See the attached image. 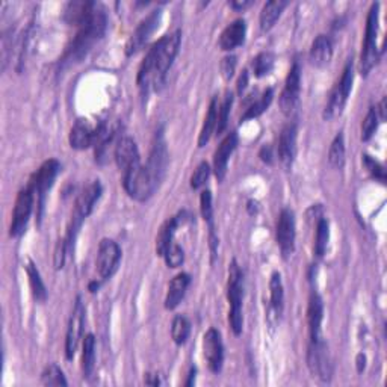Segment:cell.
I'll list each match as a JSON object with an SVG mask.
<instances>
[{"label": "cell", "instance_id": "cell-1", "mask_svg": "<svg viewBox=\"0 0 387 387\" xmlns=\"http://www.w3.org/2000/svg\"><path fill=\"white\" fill-rule=\"evenodd\" d=\"M66 18L70 25L78 28V34L71 41V44L64 53L61 64H73L82 61L95 46V42L102 40L107 18L105 9L94 2H73L66 9Z\"/></svg>", "mask_w": 387, "mask_h": 387}, {"label": "cell", "instance_id": "cell-2", "mask_svg": "<svg viewBox=\"0 0 387 387\" xmlns=\"http://www.w3.org/2000/svg\"><path fill=\"white\" fill-rule=\"evenodd\" d=\"M181 42V32L174 30L173 34L165 35L147 52L144 61L138 70L136 83L143 94L152 90L159 91L165 85L167 73L177 56Z\"/></svg>", "mask_w": 387, "mask_h": 387}, {"label": "cell", "instance_id": "cell-3", "mask_svg": "<svg viewBox=\"0 0 387 387\" xmlns=\"http://www.w3.org/2000/svg\"><path fill=\"white\" fill-rule=\"evenodd\" d=\"M242 298H244V275L241 268L234 259L229 265L227 280V299H229V324L236 336H239L244 327L242 316Z\"/></svg>", "mask_w": 387, "mask_h": 387}, {"label": "cell", "instance_id": "cell-4", "mask_svg": "<svg viewBox=\"0 0 387 387\" xmlns=\"http://www.w3.org/2000/svg\"><path fill=\"white\" fill-rule=\"evenodd\" d=\"M379 20H380V4H372L367 18V30H364V41L362 46L360 66H359V71L364 78L368 76V74L372 71V69L375 67V64L379 62V47H377Z\"/></svg>", "mask_w": 387, "mask_h": 387}, {"label": "cell", "instance_id": "cell-5", "mask_svg": "<svg viewBox=\"0 0 387 387\" xmlns=\"http://www.w3.org/2000/svg\"><path fill=\"white\" fill-rule=\"evenodd\" d=\"M352 82H354V66H352V59H350L347 62L345 69H343L340 79L338 81V83L333 87L330 93L324 114H322L326 121H333L342 115L343 109H345L347 106L350 93L352 90Z\"/></svg>", "mask_w": 387, "mask_h": 387}, {"label": "cell", "instance_id": "cell-6", "mask_svg": "<svg viewBox=\"0 0 387 387\" xmlns=\"http://www.w3.org/2000/svg\"><path fill=\"white\" fill-rule=\"evenodd\" d=\"M307 367L311 377L321 383H330L333 379V363L327 343L324 339L314 340L309 343L307 350Z\"/></svg>", "mask_w": 387, "mask_h": 387}, {"label": "cell", "instance_id": "cell-7", "mask_svg": "<svg viewBox=\"0 0 387 387\" xmlns=\"http://www.w3.org/2000/svg\"><path fill=\"white\" fill-rule=\"evenodd\" d=\"M59 171H61V164L58 162V160L49 159L37 169V173L30 179L29 188L34 191V194H37V197H38V203H37V206L40 209L37 213L38 220H41V217H42L46 196L50 191V188L53 186V184H55V179L59 174Z\"/></svg>", "mask_w": 387, "mask_h": 387}, {"label": "cell", "instance_id": "cell-8", "mask_svg": "<svg viewBox=\"0 0 387 387\" xmlns=\"http://www.w3.org/2000/svg\"><path fill=\"white\" fill-rule=\"evenodd\" d=\"M167 167H168V148H167V141L164 138L162 131L156 132L155 136V143L152 145V152H150L145 171L148 173L150 179H152L156 188L162 184V180L167 173Z\"/></svg>", "mask_w": 387, "mask_h": 387}, {"label": "cell", "instance_id": "cell-9", "mask_svg": "<svg viewBox=\"0 0 387 387\" xmlns=\"http://www.w3.org/2000/svg\"><path fill=\"white\" fill-rule=\"evenodd\" d=\"M32 209H34V191L28 186L17 194L13 210V221H11L9 227V234L13 238H18V236L26 232Z\"/></svg>", "mask_w": 387, "mask_h": 387}, {"label": "cell", "instance_id": "cell-10", "mask_svg": "<svg viewBox=\"0 0 387 387\" xmlns=\"http://www.w3.org/2000/svg\"><path fill=\"white\" fill-rule=\"evenodd\" d=\"M275 238H277V245L278 249H280L283 259L287 261L295 251V238H297L295 215L287 208L282 209L280 215H278Z\"/></svg>", "mask_w": 387, "mask_h": 387}, {"label": "cell", "instance_id": "cell-11", "mask_svg": "<svg viewBox=\"0 0 387 387\" xmlns=\"http://www.w3.org/2000/svg\"><path fill=\"white\" fill-rule=\"evenodd\" d=\"M121 261V250L118 244L112 239H102L99 245V253H97L95 268L99 274V280L106 282L117 273L118 265Z\"/></svg>", "mask_w": 387, "mask_h": 387}, {"label": "cell", "instance_id": "cell-12", "mask_svg": "<svg viewBox=\"0 0 387 387\" xmlns=\"http://www.w3.org/2000/svg\"><path fill=\"white\" fill-rule=\"evenodd\" d=\"M160 18H162V11L155 9L150 13L141 23L138 25L131 38L127 40L126 44V55L127 56H133L139 50H143L144 46L148 42V40L152 38L155 34V30L159 28Z\"/></svg>", "mask_w": 387, "mask_h": 387}, {"label": "cell", "instance_id": "cell-13", "mask_svg": "<svg viewBox=\"0 0 387 387\" xmlns=\"http://www.w3.org/2000/svg\"><path fill=\"white\" fill-rule=\"evenodd\" d=\"M83 322H85V307H83L81 295H78L76 301H74V307L69 321V328H67V336H66V357L69 360L74 357V354H76V350L79 347V342L82 339V333H83Z\"/></svg>", "mask_w": 387, "mask_h": 387}, {"label": "cell", "instance_id": "cell-14", "mask_svg": "<svg viewBox=\"0 0 387 387\" xmlns=\"http://www.w3.org/2000/svg\"><path fill=\"white\" fill-rule=\"evenodd\" d=\"M299 93H301V69L299 64L294 62L290 67L287 78L285 82V88L280 94V109L285 115H290L299 103Z\"/></svg>", "mask_w": 387, "mask_h": 387}, {"label": "cell", "instance_id": "cell-15", "mask_svg": "<svg viewBox=\"0 0 387 387\" xmlns=\"http://www.w3.org/2000/svg\"><path fill=\"white\" fill-rule=\"evenodd\" d=\"M203 352L208 367L213 374H218L222 369L224 363V343L221 333L217 328H209L203 338Z\"/></svg>", "mask_w": 387, "mask_h": 387}, {"label": "cell", "instance_id": "cell-16", "mask_svg": "<svg viewBox=\"0 0 387 387\" xmlns=\"http://www.w3.org/2000/svg\"><path fill=\"white\" fill-rule=\"evenodd\" d=\"M102 131V124L93 126L88 120H78L73 124L69 141L71 148L74 150H87L90 147H95L99 141Z\"/></svg>", "mask_w": 387, "mask_h": 387}, {"label": "cell", "instance_id": "cell-17", "mask_svg": "<svg viewBox=\"0 0 387 387\" xmlns=\"http://www.w3.org/2000/svg\"><path fill=\"white\" fill-rule=\"evenodd\" d=\"M297 136H298V127L297 123H287L280 132V138H278V147L277 155L280 159L282 165L289 169L292 167L295 155H297Z\"/></svg>", "mask_w": 387, "mask_h": 387}, {"label": "cell", "instance_id": "cell-18", "mask_svg": "<svg viewBox=\"0 0 387 387\" xmlns=\"http://www.w3.org/2000/svg\"><path fill=\"white\" fill-rule=\"evenodd\" d=\"M114 157L121 173H126V171L141 165V156H139L138 145L131 136H123L120 141L117 143L114 150Z\"/></svg>", "mask_w": 387, "mask_h": 387}, {"label": "cell", "instance_id": "cell-19", "mask_svg": "<svg viewBox=\"0 0 387 387\" xmlns=\"http://www.w3.org/2000/svg\"><path fill=\"white\" fill-rule=\"evenodd\" d=\"M238 147V133L230 132L227 136H225L218 148L215 150L213 155V173L217 176L218 181H222L225 174H227V168H229V160L233 152Z\"/></svg>", "mask_w": 387, "mask_h": 387}, {"label": "cell", "instance_id": "cell-20", "mask_svg": "<svg viewBox=\"0 0 387 387\" xmlns=\"http://www.w3.org/2000/svg\"><path fill=\"white\" fill-rule=\"evenodd\" d=\"M102 192H103V188L100 181L99 180L91 181V184L88 186H85L78 196L73 213L78 215V217L82 218L83 221L87 220L91 215V212L94 210L95 203L102 197Z\"/></svg>", "mask_w": 387, "mask_h": 387}, {"label": "cell", "instance_id": "cell-21", "mask_svg": "<svg viewBox=\"0 0 387 387\" xmlns=\"http://www.w3.org/2000/svg\"><path fill=\"white\" fill-rule=\"evenodd\" d=\"M246 35V23L245 20L238 18L232 21V23L221 32L220 37V49L224 52H232L244 44Z\"/></svg>", "mask_w": 387, "mask_h": 387}, {"label": "cell", "instance_id": "cell-22", "mask_svg": "<svg viewBox=\"0 0 387 387\" xmlns=\"http://www.w3.org/2000/svg\"><path fill=\"white\" fill-rule=\"evenodd\" d=\"M322 319H324V303L316 292H311L307 307V322L311 342L322 339Z\"/></svg>", "mask_w": 387, "mask_h": 387}, {"label": "cell", "instance_id": "cell-23", "mask_svg": "<svg viewBox=\"0 0 387 387\" xmlns=\"http://www.w3.org/2000/svg\"><path fill=\"white\" fill-rule=\"evenodd\" d=\"M285 306V289L280 273H273L270 280V324L274 326L283 314Z\"/></svg>", "mask_w": 387, "mask_h": 387}, {"label": "cell", "instance_id": "cell-24", "mask_svg": "<svg viewBox=\"0 0 387 387\" xmlns=\"http://www.w3.org/2000/svg\"><path fill=\"white\" fill-rule=\"evenodd\" d=\"M189 285H191V275L186 273H180L173 278V280H171L167 297H165L167 310H174L181 303V299H184L186 295Z\"/></svg>", "mask_w": 387, "mask_h": 387}, {"label": "cell", "instance_id": "cell-25", "mask_svg": "<svg viewBox=\"0 0 387 387\" xmlns=\"http://www.w3.org/2000/svg\"><path fill=\"white\" fill-rule=\"evenodd\" d=\"M333 58V44L327 35H318L315 41L311 42L309 52V59L311 66L318 69L326 67Z\"/></svg>", "mask_w": 387, "mask_h": 387}, {"label": "cell", "instance_id": "cell-26", "mask_svg": "<svg viewBox=\"0 0 387 387\" xmlns=\"http://www.w3.org/2000/svg\"><path fill=\"white\" fill-rule=\"evenodd\" d=\"M218 111H220V103H218V97H213L209 105V109L206 114V118H204L203 127L198 135V147H204L209 141L212 135L217 132V123H218Z\"/></svg>", "mask_w": 387, "mask_h": 387}, {"label": "cell", "instance_id": "cell-27", "mask_svg": "<svg viewBox=\"0 0 387 387\" xmlns=\"http://www.w3.org/2000/svg\"><path fill=\"white\" fill-rule=\"evenodd\" d=\"M286 6H287V2H285V0H271V2H266L263 5L262 13H261V18H259L262 32L271 30L275 26L277 20L280 18L283 9Z\"/></svg>", "mask_w": 387, "mask_h": 387}, {"label": "cell", "instance_id": "cell-28", "mask_svg": "<svg viewBox=\"0 0 387 387\" xmlns=\"http://www.w3.org/2000/svg\"><path fill=\"white\" fill-rule=\"evenodd\" d=\"M95 371V338L87 335L82 343V372L85 380H91Z\"/></svg>", "mask_w": 387, "mask_h": 387}, {"label": "cell", "instance_id": "cell-29", "mask_svg": "<svg viewBox=\"0 0 387 387\" xmlns=\"http://www.w3.org/2000/svg\"><path fill=\"white\" fill-rule=\"evenodd\" d=\"M26 273H28V277H29V285H30L32 295H34L35 301H38V303H46L47 289H46L44 282H42L37 265L32 261H29L28 265H26Z\"/></svg>", "mask_w": 387, "mask_h": 387}, {"label": "cell", "instance_id": "cell-30", "mask_svg": "<svg viewBox=\"0 0 387 387\" xmlns=\"http://www.w3.org/2000/svg\"><path fill=\"white\" fill-rule=\"evenodd\" d=\"M274 99V90L273 88H268L259 99H257L254 103H251L249 106V109L245 111V114L241 117V123H245L249 120H253V118H257L261 117L268 107H270L271 102Z\"/></svg>", "mask_w": 387, "mask_h": 387}, {"label": "cell", "instance_id": "cell-31", "mask_svg": "<svg viewBox=\"0 0 387 387\" xmlns=\"http://www.w3.org/2000/svg\"><path fill=\"white\" fill-rule=\"evenodd\" d=\"M328 164L331 168L342 169L345 165V139H343V133L339 132L328 150Z\"/></svg>", "mask_w": 387, "mask_h": 387}, {"label": "cell", "instance_id": "cell-32", "mask_svg": "<svg viewBox=\"0 0 387 387\" xmlns=\"http://www.w3.org/2000/svg\"><path fill=\"white\" fill-rule=\"evenodd\" d=\"M191 335V322L186 316L177 315L171 324V338L176 345H185Z\"/></svg>", "mask_w": 387, "mask_h": 387}, {"label": "cell", "instance_id": "cell-33", "mask_svg": "<svg viewBox=\"0 0 387 387\" xmlns=\"http://www.w3.org/2000/svg\"><path fill=\"white\" fill-rule=\"evenodd\" d=\"M328 239H330V224L327 218L321 217L316 222V236H315V246H314L315 254L316 257H319V259L327 251Z\"/></svg>", "mask_w": 387, "mask_h": 387}, {"label": "cell", "instance_id": "cell-34", "mask_svg": "<svg viewBox=\"0 0 387 387\" xmlns=\"http://www.w3.org/2000/svg\"><path fill=\"white\" fill-rule=\"evenodd\" d=\"M253 73L256 78H263L270 74L274 69V56L270 52H262L253 59Z\"/></svg>", "mask_w": 387, "mask_h": 387}, {"label": "cell", "instance_id": "cell-35", "mask_svg": "<svg viewBox=\"0 0 387 387\" xmlns=\"http://www.w3.org/2000/svg\"><path fill=\"white\" fill-rule=\"evenodd\" d=\"M41 384L44 386H67L69 381L66 380V375H64L62 369L58 364L52 363L44 369L41 375Z\"/></svg>", "mask_w": 387, "mask_h": 387}, {"label": "cell", "instance_id": "cell-36", "mask_svg": "<svg viewBox=\"0 0 387 387\" xmlns=\"http://www.w3.org/2000/svg\"><path fill=\"white\" fill-rule=\"evenodd\" d=\"M379 123H380V120H379L377 111H375L374 106H371L367 117H364L363 124H362V141H364V143L369 141V139L375 135V132H377Z\"/></svg>", "mask_w": 387, "mask_h": 387}, {"label": "cell", "instance_id": "cell-37", "mask_svg": "<svg viewBox=\"0 0 387 387\" xmlns=\"http://www.w3.org/2000/svg\"><path fill=\"white\" fill-rule=\"evenodd\" d=\"M232 105H233V94H232V93H227V94H225V99H224V102L221 103L220 111H218L217 132H215L217 135H221V133L225 131V127H227Z\"/></svg>", "mask_w": 387, "mask_h": 387}, {"label": "cell", "instance_id": "cell-38", "mask_svg": "<svg viewBox=\"0 0 387 387\" xmlns=\"http://www.w3.org/2000/svg\"><path fill=\"white\" fill-rule=\"evenodd\" d=\"M165 263L168 265V268H179L181 266V263L185 262V253L184 249L174 241L168 246V250L165 251V254L162 256Z\"/></svg>", "mask_w": 387, "mask_h": 387}, {"label": "cell", "instance_id": "cell-39", "mask_svg": "<svg viewBox=\"0 0 387 387\" xmlns=\"http://www.w3.org/2000/svg\"><path fill=\"white\" fill-rule=\"evenodd\" d=\"M210 177V167L208 162H201L196 171H194V174L191 176V188L192 189H200L204 185H206V181Z\"/></svg>", "mask_w": 387, "mask_h": 387}, {"label": "cell", "instance_id": "cell-40", "mask_svg": "<svg viewBox=\"0 0 387 387\" xmlns=\"http://www.w3.org/2000/svg\"><path fill=\"white\" fill-rule=\"evenodd\" d=\"M363 162H364V167H367V168L369 169L371 176H372L374 179L380 180L381 184H384V181H386V171H384V167H383L380 162H377V160H375V159H372L371 156H368V155H364V156H363Z\"/></svg>", "mask_w": 387, "mask_h": 387}, {"label": "cell", "instance_id": "cell-41", "mask_svg": "<svg viewBox=\"0 0 387 387\" xmlns=\"http://www.w3.org/2000/svg\"><path fill=\"white\" fill-rule=\"evenodd\" d=\"M234 70H236V56L230 55V56H225L221 62V73H222V78L225 81H230L233 78L234 74Z\"/></svg>", "mask_w": 387, "mask_h": 387}, {"label": "cell", "instance_id": "cell-42", "mask_svg": "<svg viewBox=\"0 0 387 387\" xmlns=\"http://www.w3.org/2000/svg\"><path fill=\"white\" fill-rule=\"evenodd\" d=\"M259 156H261V159L263 160L265 164L271 165V164H273V160H274V159H273V148H271V145H263V147L261 148Z\"/></svg>", "mask_w": 387, "mask_h": 387}, {"label": "cell", "instance_id": "cell-43", "mask_svg": "<svg viewBox=\"0 0 387 387\" xmlns=\"http://www.w3.org/2000/svg\"><path fill=\"white\" fill-rule=\"evenodd\" d=\"M249 79H250V76H249V71L244 70V71H242V74L239 76V81H238V93H239L241 95L244 94L245 88L249 87Z\"/></svg>", "mask_w": 387, "mask_h": 387}, {"label": "cell", "instance_id": "cell-44", "mask_svg": "<svg viewBox=\"0 0 387 387\" xmlns=\"http://www.w3.org/2000/svg\"><path fill=\"white\" fill-rule=\"evenodd\" d=\"M229 5L236 11H244L245 8L251 6L253 2H250V0H242V2H241V0H234V2H230Z\"/></svg>", "mask_w": 387, "mask_h": 387}, {"label": "cell", "instance_id": "cell-45", "mask_svg": "<svg viewBox=\"0 0 387 387\" xmlns=\"http://www.w3.org/2000/svg\"><path fill=\"white\" fill-rule=\"evenodd\" d=\"M375 111H377V115H379V120L383 123L386 120V97L380 102L379 107H375Z\"/></svg>", "mask_w": 387, "mask_h": 387}, {"label": "cell", "instance_id": "cell-46", "mask_svg": "<svg viewBox=\"0 0 387 387\" xmlns=\"http://www.w3.org/2000/svg\"><path fill=\"white\" fill-rule=\"evenodd\" d=\"M102 283H103L102 280H94V282H91V283H90V292H91V294L97 292V290H99V289H100Z\"/></svg>", "mask_w": 387, "mask_h": 387}, {"label": "cell", "instance_id": "cell-47", "mask_svg": "<svg viewBox=\"0 0 387 387\" xmlns=\"http://www.w3.org/2000/svg\"><path fill=\"white\" fill-rule=\"evenodd\" d=\"M192 380H196V368H192V369H191V372H189V380H188L185 384H186V386H192V384H194Z\"/></svg>", "mask_w": 387, "mask_h": 387}]
</instances>
